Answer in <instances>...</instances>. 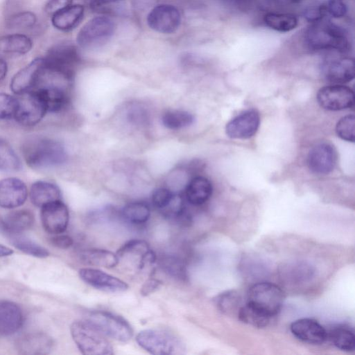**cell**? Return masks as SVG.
I'll return each mask as SVG.
<instances>
[{"mask_svg": "<svg viewBox=\"0 0 355 355\" xmlns=\"http://www.w3.org/2000/svg\"><path fill=\"white\" fill-rule=\"evenodd\" d=\"M304 39L309 49L313 51L344 53L350 49L347 31L325 17L311 23L305 32Z\"/></svg>", "mask_w": 355, "mask_h": 355, "instance_id": "1", "label": "cell"}, {"mask_svg": "<svg viewBox=\"0 0 355 355\" xmlns=\"http://www.w3.org/2000/svg\"><path fill=\"white\" fill-rule=\"evenodd\" d=\"M26 164L35 169H47L63 164L67 153L62 143L47 137L28 138L22 146Z\"/></svg>", "mask_w": 355, "mask_h": 355, "instance_id": "2", "label": "cell"}, {"mask_svg": "<svg viewBox=\"0 0 355 355\" xmlns=\"http://www.w3.org/2000/svg\"><path fill=\"white\" fill-rule=\"evenodd\" d=\"M73 340L85 355H112L114 349L107 337L87 320L74 321L70 327Z\"/></svg>", "mask_w": 355, "mask_h": 355, "instance_id": "3", "label": "cell"}, {"mask_svg": "<svg viewBox=\"0 0 355 355\" xmlns=\"http://www.w3.org/2000/svg\"><path fill=\"white\" fill-rule=\"evenodd\" d=\"M137 344L154 355H181L185 353V345L175 334L157 329H144L136 336Z\"/></svg>", "mask_w": 355, "mask_h": 355, "instance_id": "4", "label": "cell"}, {"mask_svg": "<svg viewBox=\"0 0 355 355\" xmlns=\"http://www.w3.org/2000/svg\"><path fill=\"white\" fill-rule=\"evenodd\" d=\"M119 263H122L128 270L135 272H153V266L157 257L149 244L144 240L132 239L125 243L116 252Z\"/></svg>", "mask_w": 355, "mask_h": 355, "instance_id": "5", "label": "cell"}, {"mask_svg": "<svg viewBox=\"0 0 355 355\" xmlns=\"http://www.w3.org/2000/svg\"><path fill=\"white\" fill-rule=\"evenodd\" d=\"M85 320L106 337L121 343L128 342L133 336L130 324L123 318L106 311H89Z\"/></svg>", "mask_w": 355, "mask_h": 355, "instance_id": "6", "label": "cell"}, {"mask_svg": "<svg viewBox=\"0 0 355 355\" xmlns=\"http://www.w3.org/2000/svg\"><path fill=\"white\" fill-rule=\"evenodd\" d=\"M284 300V293L277 285L262 282L250 288L247 302L272 318L281 311Z\"/></svg>", "mask_w": 355, "mask_h": 355, "instance_id": "7", "label": "cell"}, {"mask_svg": "<svg viewBox=\"0 0 355 355\" xmlns=\"http://www.w3.org/2000/svg\"><path fill=\"white\" fill-rule=\"evenodd\" d=\"M43 60L46 69L58 73L71 81L80 62V56L74 45L64 43L51 48Z\"/></svg>", "mask_w": 355, "mask_h": 355, "instance_id": "8", "label": "cell"}, {"mask_svg": "<svg viewBox=\"0 0 355 355\" xmlns=\"http://www.w3.org/2000/svg\"><path fill=\"white\" fill-rule=\"evenodd\" d=\"M115 28V23L110 17H93L79 31L76 37L77 43L83 49L97 47L106 43L112 37Z\"/></svg>", "mask_w": 355, "mask_h": 355, "instance_id": "9", "label": "cell"}, {"mask_svg": "<svg viewBox=\"0 0 355 355\" xmlns=\"http://www.w3.org/2000/svg\"><path fill=\"white\" fill-rule=\"evenodd\" d=\"M22 95L23 97L18 98V105L14 118L22 125H35L47 112L45 105L35 89Z\"/></svg>", "mask_w": 355, "mask_h": 355, "instance_id": "10", "label": "cell"}, {"mask_svg": "<svg viewBox=\"0 0 355 355\" xmlns=\"http://www.w3.org/2000/svg\"><path fill=\"white\" fill-rule=\"evenodd\" d=\"M181 23L179 10L170 4H159L154 7L147 16L149 27L161 33L175 32Z\"/></svg>", "mask_w": 355, "mask_h": 355, "instance_id": "11", "label": "cell"}, {"mask_svg": "<svg viewBox=\"0 0 355 355\" xmlns=\"http://www.w3.org/2000/svg\"><path fill=\"white\" fill-rule=\"evenodd\" d=\"M317 99L323 108L338 111L353 106L354 94L353 90L342 85H333L321 88Z\"/></svg>", "mask_w": 355, "mask_h": 355, "instance_id": "12", "label": "cell"}, {"mask_svg": "<svg viewBox=\"0 0 355 355\" xmlns=\"http://www.w3.org/2000/svg\"><path fill=\"white\" fill-rule=\"evenodd\" d=\"M41 208V221L46 232L59 234L67 230L69 213L67 207L61 200L48 203Z\"/></svg>", "mask_w": 355, "mask_h": 355, "instance_id": "13", "label": "cell"}, {"mask_svg": "<svg viewBox=\"0 0 355 355\" xmlns=\"http://www.w3.org/2000/svg\"><path fill=\"white\" fill-rule=\"evenodd\" d=\"M337 159V151L332 144L327 142L319 143L310 150L307 165L313 173L325 175L334 170Z\"/></svg>", "mask_w": 355, "mask_h": 355, "instance_id": "14", "label": "cell"}, {"mask_svg": "<svg viewBox=\"0 0 355 355\" xmlns=\"http://www.w3.org/2000/svg\"><path fill=\"white\" fill-rule=\"evenodd\" d=\"M78 275L86 284L107 293H121L128 288L123 280L98 269L83 268L79 270Z\"/></svg>", "mask_w": 355, "mask_h": 355, "instance_id": "15", "label": "cell"}, {"mask_svg": "<svg viewBox=\"0 0 355 355\" xmlns=\"http://www.w3.org/2000/svg\"><path fill=\"white\" fill-rule=\"evenodd\" d=\"M259 123V112L256 110H248L227 123L226 134L233 139H248L257 132Z\"/></svg>", "mask_w": 355, "mask_h": 355, "instance_id": "16", "label": "cell"}, {"mask_svg": "<svg viewBox=\"0 0 355 355\" xmlns=\"http://www.w3.org/2000/svg\"><path fill=\"white\" fill-rule=\"evenodd\" d=\"M28 197L25 183L17 178L0 180V207L13 209L22 205Z\"/></svg>", "mask_w": 355, "mask_h": 355, "instance_id": "17", "label": "cell"}, {"mask_svg": "<svg viewBox=\"0 0 355 355\" xmlns=\"http://www.w3.org/2000/svg\"><path fill=\"white\" fill-rule=\"evenodd\" d=\"M44 60L37 58L19 70L10 81V89L18 95H22L37 85L43 67Z\"/></svg>", "mask_w": 355, "mask_h": 355, "instance_id": "18", "label": "cell"}, {"mask_svg": "<svg viewBox=\"0 0 355 355\" xmlns=\"http://www.w3.org/2000/svg\"><path fill=\"white\" fill-rule=\"evenodd\" d=\"M290 329L297 339L309 344L320 345L327 339V330L313 319H298L291 323Z\"/></svg>", "mask_w": 355, "mask_h": 355, "instance_id": "19", "label": "cell"}, {"mask_svg": "<svg viewBox=\"0 0 355 355\" xmlns=\"http://www.w3.org/2000/svg\"><path fill=\"white\" fill-rule=\"evenodd\" d=\"M322 72L331 83H348L354 78V60L347 57L327 60L322 65Z\"/></svg>", "mask_w": 355, "mask_h": 355, "instance_id": "20", "label": "cell"}, {"mask_svg": "<svg viewBox=\"0 0 355 355\" xmlns=\"http://www.w3.org/2000/svg\"><path fill=\"white\" fill-rule=\"evenodd\" d=\"M35 90L43 101L47 112H58L68 103V96L56 83L40 81Z\"/></svg>", "mask_w": 355, "mask_h": 355, "instance_id": "21", "label": "cell"}, {"mask_svg": "<svg viewBox=\"0 0 355 355\" xmlns=\"http://www.w3.org/2000/svg\"><path fill=\"white\" fill-rule=\"evenodd\" d=\"M24 323L21 308L8 300L0 301V334L10 336L17 332Z\"/></svg>", "mask_w": 355, "mask_h": 355, "instance_id": "22", "label": "cell"}, {"mask_svg": "<svg viewBox=\"0 0 355 355\" xmlns=\"http://www.w3.org/2000/svg\"><path fill=\"white\" fill-rule=\"evenodd\" d=\"M17 349L23 354H46L53 346V340L42 332L27 334L18 340Z\"/></svg>", "mask_w": 355, "mask_h": 355, "instance_id": "23", "label": "cell"}, {"mask_svg": "<svg viewBox=\"0 0 355 355\" xmlns=\"http://www.w3.org/2000/svg\"><path fill=\"white\" fill-rule=\"evenodd\" d=\"M29 195L31 202L39 207L60 200L61 198L59 187L55 184L46 180L35 182L31 187Z\"/></svg>", "mask_w": 355, "mask_h": 355, "instance_id": "24", "label": "cell"}, {"mask_svg": "<svg viewBox=\"0 0 355 355\" xmlns=\"http://www.w3.org/2000/svg\"><path fill=\"white\" fill-rule=\"evenodd\" d=\"M212 190V184L207 178L203 176H196L185 187V198L191 205L199 206L209 199Z\"/></svg>", "mask_w": 355, "mask_h": 355, "instance_id": "25", "label": "cell"}, {"mask_svg": "<svg viewBox=\"0 0 355 355\" xmlns=\"http://www.w3.org/2000/svg\"><path fill=\"white\" fill-rule=\"evenodd\" d=\"M34 223V216L28 209L11 211L3 219L4 232L9 235L19 234L31 228Z\"/></svg>", "mask_w": 355, "mask_h": 355, "instance_id": "26", "label": "cell"}, {"mask_svg": "<svg viewBox=\"0 0 355 355\" xmlns=\"http://www.w3.org/2000/svg\"><path fill=\"white\" fill-rule=\"evenodd\" d=\"M84 15V7L80 4L71 5L53 15L51 21L60 31H69L76 27Z\"/></svg>", "mask_w": 355, "mask_h": 355, "instance_id": "27", "label": "cell"}, {"mask_svg": "<svg viewBox=\"0 0 355 355\" xmlns=\"http://www.w3.org/2000/svg\"><path fill=\"white\" fill-rule=\"evenodd\" d=\"M81 261L94 266L112 268L118 266L119 260L116 253L110 250L92 248L83 250L80 253Z\"/></svg>", "mask_w": 355, "mask_h": 355, "instance_id": "28", "label": "cell"}, {"mask_svg": "<svg viewBox=\"0 0 355 355\" xmlns=\"http://www.w3.org/2000/svg\"><path fill=\"white\" fill-rule=\"evenodd\" d=\"M31 40L22 34L7 35L0 37V53L23 55L31 51Z\"/></svg>", "mask_w": 355, "mask_h": 355, "instance_id": "29", "label": "cell"}, {"mask_svg": "<svg viewBox=\"0 0 355 355\" xmlns=\"http://www.w3.org/2000/svg\"><path fill=\"white\" fill-rule=\"evenodd\" d=\"M327 332V338L338 349L345 352H352L355 347L354 330L348 326L338 324L333 327Z\"/></svg>", "mask_w": 355, "mask_h": 355, "instance_id": "30", "label": "cell"}, {"mask_svg": "<svg viewBox=\"0 0 355 355\" xmlns=\"http://www.w3.org/2000/svg\"><path fill=\"white\" fill-rule=\"evenodd\" d=\"M282 278L288 284H297L309 280L313 275L314 270L308 263L296 262L283 267Z\"/></svg>", "mask_w": 355, "mask_h": 355, "instance_id": "31", "label": "cell"}, {"mask_svg": "<svg viewBox=\"0 0 355 355\" xmlns=\"http://www.w3.org/2000/svg\"><path fill=\"white\" fill-rule=\"evenodd\" d=\"M263 19L268 27L282 33L293 30L298 24L296 16L291 13L269 12Z\"/></svg>", "mask_w": 355, "mask_h": 355, "instance_id": "32", "label": "cell"}, {"mask_svg": "<svg viewBox=\"0 0 355 355\" xmlns=\"http://www.w3.org/2000/svg\"><path fill=\"white\" fill-rule=\"evenodd\" d=\"M237 315L241 322L256 328L266 327L270 319L269 315L248 302L241 306Z\"/></svg>", "mask_w": 355, "mask_h": 355, "instance_id": "33", "label": "cell"}, {"mask_svg": "<svg viewBox=\"0 0 355 355\" xmlns=\"http://www.w3.org/2000/svg\"><path fill=\"white\" fill-rule=\"evenodd\" d=\"M162 121L168 129L180 130L191 125L194 121V116L185 110H171L163 114Z\"/></svg>", "mask_w": 355, "mask_h": 355, "instance_id": "34", "label": "cell"}, {"mask_svg": "<svg viewBox=\"0 0 355 355\" xmlns=\"http://www.w3.org/2000/svg\"><path fill=\"white\" fill-rule=\"evenodd\" d=\"M123 218L133 224H142L148 221L150 216L149 206L143 202H133L126 205L121 211Z\"/></svg>", "mask_w": 355, "mask_h": 355, "instance_id": "35", "label": "cell"}, {"mask_svg": "<svg viewBox=\"0 0 355 355\" xmlns=\"http://www.w3.org/2000/svg\"><path fill=\"white\" fill-rule=\"evenodd\" d=\"M12 245L24 253L37 258L49 256V252L45 248L34 241L19 234L10 235Z\"/></svg>", "mask_w": 355, "mask_h": 355, "instance_id": "36", "label": "cell"}, {"mask_svg": "<svg viewBox=\"0 0 355 355\" xmlns=\"http://www.w3.org/2000/svg\"><path fill=\"white\" fill-rule=\"evenodd\" d=\"M21 168V161L12 146L0 138V171L15 172Z\"/></svg>", "mask_w": 355, "mask_h": 355, "instance_id": "37", "label": "cell"}, {"mask_svg": "<svg viewBox=\"0 0 355 355\" xmlns=\"http://www.w3.org/2000/svg\"><path fill=\"white\" fill-rule=\"evenodd\" d=\"M215 303L218 309L226 314L238 313L241 306L240 296L234 291L220 294L216 297Z\"/></svg>", "mask_w": 355, "mask_h": 355, "instance_id": "38", "label": "cell"}, {"mask_svg": "<svg viewBox=\"0 0 355 355\" xmlns=\"http://www.w3.org/2000/svg\"><path fill=\"white\" fill-rule=\"evenodd\" d=\"M37 21L35 15L30 11H23L12 15L7 21L10 29H25L33 27Z\"/></svg>", "mask_w": 355, "mask_h": 355, "instance_id": "39", "label": "cell"}, {"mask_svg": "<svg viewBox=\"0 0 355 355\" xmlns=\"http://www.w3.org/2000/svg\"><path fill=\"white\" fill-rule=\"evenodd\" d=\"M336 133L342 139L354 142L355 130V118L353 114L341 118L337 123Z\"/></svg>", "mask_w": 355, "mask_h": 355, "instance_id": "40", "label": "cell"}, {"mask_svg": "<svg viewBox=\"0 0 355 355\" xmlns=\"http://www.w3.org/2000/svg\"><path fill=\"white\" fill-rule=\"evenodd\" d=\"M17 105L18 98L6 93H0V119L14 118Z\"/></svg>", "mask_w": 355, "mask_h": 355, "instance_id": "41", "label": "cell"}, {"mask_svg": "<svg viewBox=\"0 0 355 355\" xmlns=\"http://www.w3.org/2000/svg\"><path fill=\"white\" fill-rule=\"evenodd\" d=\"M162 267L168 275L183 279L187 276V271L183 263L175 257H166L162 260Z\"/></svg>", "mask_w": 355, "mask_h": 355, "instance_id": "42", "label": "cell"}, {"mask_svg": "<svg viewBox=\"0 0 355 355\" xmlns=\"http://www.w3.org/2000/svg\"><path fill=\"white\" fill-rule=\"evenodd\" d=\"M174 194L167 188L156 189L151 195L152 204L155 207L163 210L169 204Z\"/></svg>", "mask_w": 355, "mask_h": 355, "instance_id": "43", "label": "cell"}, {"mask_svg": "<svg viewBox=\"0 0 355 355\" xmlns=\"http://www.w3.org/2000/svg\"><path fill=\"white\" fill-rule=\"evenodd\" d=\"M327 15L334 18L343 17L347 12V6L345 0H328L324 3Z\"/></svg>", "mask_w": 355, "mask_h": 355, "instance_id": "44", "label": "cell"}, {"mask_svg": "<svg viewBox=\"0 0 355 355\" xmlns=\"http://www.w3.org/2000/svg\"><path fill=\"white\" fill-rule=\"evenodd\" d=\"M73 0H49L45 5L44 10L49 15H54L71 5Z\"/></svg>", "mask_w": 355, "mask_h": 355, "instance_id": "45", "label": "cell"}, {"mask_svg": "<svg viewBox=\"0 0 355 355\" xmlns=\"http://www.w3.org/2000/svg\"><path fill=\"white\" fill-rule=\"evenodd\" d=\"M128 115V119L134 123H144L148 119L147 112L141 107H132Z\"/></svg>", "mask_w": 355, "mask_h": 355, "instance_id": "46", "label": "cell"}, {"mask_svg": "<svg viewBox=\"0 0 355 355\" xmlns=\"http://www.w3.org/2000/svg\"><path fill=\"white\" fill-rule=\"evenodd\" d=\"M51 243L60 249H68L73 243L72 238L68 235H57L51 238Z\"/></svg>", "mask_w": 355, "mask_h": 355, "instance_id": "47", "label": "cell"}, {"mask_svg": "<svg viewBox=\"0 0 355 355\" xmlns=\"http://www.w3.org/2000/svg\"><path fill=\"white\" fill-rule=\"evenodd\" d=\"M162 285V281L150 277L143 284L141 289V293L144 296L148 295L158 290Z\"/></svg>", "mask_w": 355, "mask_h": 355, "instance_id": "48", "label": "cell"}, {"mask_svg": "<svg viewBox=\"0 0 355 355\" xmlns=\"http://www.w3.org/2000/svg\"><path fill=\"white\" fill-rule=\"evenodd\" d=\"M89 5L92 8L100 7L106 4L114 3L121 0H88Z\"/></svg>", "mask_w": 355, "mask_h": 355, "instance_id": "49", "label": "cell"}, {"mask_svg": "<svg viewBox=\"0 0 355 355\" xmlns=\"http://www.w3.org/2000/svg\"><path fill=\"white\" fill-rule=\"evenodd\" d=\"M8 72V65L6 62L0 58V81L4 79Z\"/></svg>", "mask_w": 355, "mask_h": 355, "instance_id": "50", "label": "cell"}, {"mask_svg": "<svg viewBox=\"0 0 355 355\" xmlns=\"http://www.w3.org/2000/svg\"><path fill=\"white\" fill-rule=\"evenodd\" d=\"M12 253L13 250L11 248L0 244V257L10 256Z\"/></svg>", "mask_w": 355, "mask_h": 355, "instance_id": "51", "label": "cell"}, {"mask_svg": "<svg viewBox=\"0 0 355 355\" xmlns=\"http://www.w3.org/2000/svg\"><path fill=\"white\" fill-rule=\"evenodd\" d=\"M274 1L277 3L280 4V5H286V4H290V3H294L293 0H274Z\"/></svg>", "mask_w": 355, "mask_h": 355, "instance_id": "52", "label": "cell"}, {"mask_svg": "<svg viewBox=\"0 0 355 355\" xmlns=\"http://www.w3.org/2000/svg\"><path fill=\"white\" fill-rule=\"evenodd\" d=\"M0 232H4L3 219L0 217Z\"/></svg>", "mask_w": 355, "mask_h": 355, "instance_id": "53", "label": "cell"}, {"mask_svg": "<svg viewBox=\"0 0 355 355\" xmlns=\"http://www.w3.org/2000/svg\"><path fill=\"white\" fill-rule=\"evenodd\" d=\"M301 1V0H293V2H294V3H297V2H299V1Z\"/></svg>", "mask_w": 355, "mask_h": 355, "instance_id": "54", "label": "cell"}]
</instances>
